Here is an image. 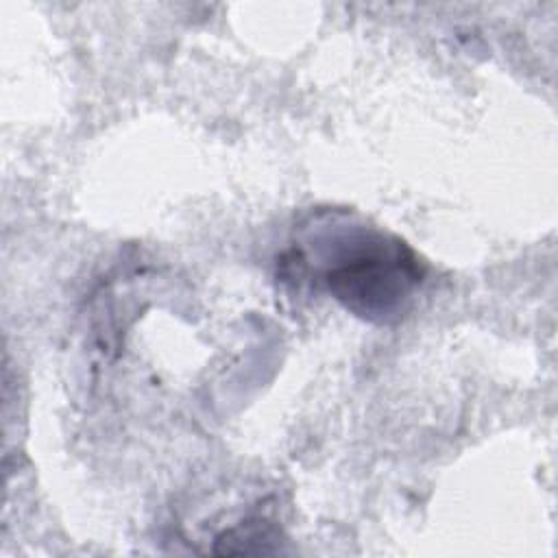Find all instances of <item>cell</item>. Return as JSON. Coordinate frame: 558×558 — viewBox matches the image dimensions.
<instances>
[{
  "mask_svg": "<svg viewBox=\"0 0 558 558\" xmlns=\"http://www.w3.org/2000/svg\"><path fill=\"white\" fill-rule=\"evenodd\" d=\"M323 272L327 290L353 314L386 323L397 318L421 281L416 255L397 238L377 231L340 235Z\"/></svg>",
  "mask_w": 558,
  "mask_h": 558,
  "instance_id": "obj_1",
  "label": "cell"
},
{
  "mask_svg": "<svg viewBox=\"0 0 558 558\" xmlns=\"http://www.w3.org/2000/svg\"><path fill=\"white\" fill-rule=\"evenodd\" d=\"M216 554H270L279 551V527L264 519L251 517L216 536Z\"/></svg>",
  "mask_w": 558,
  "mask_h": 558,
  "instance_id": "obj_2",
  "label": "cell"
}]
</instances>
